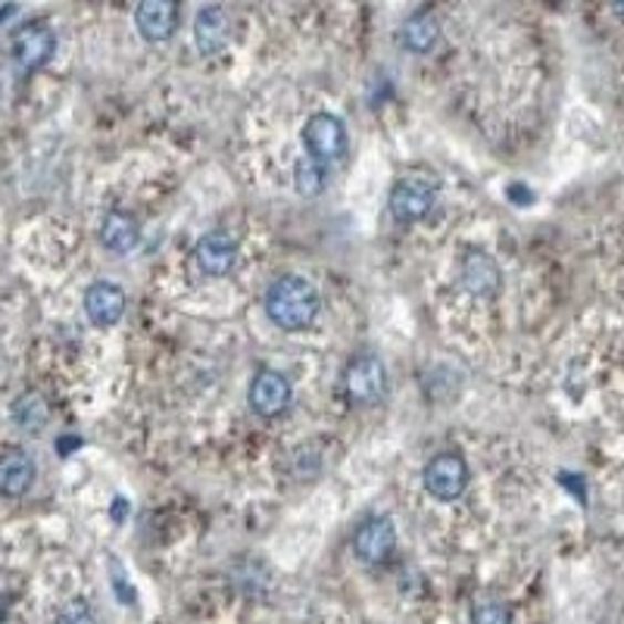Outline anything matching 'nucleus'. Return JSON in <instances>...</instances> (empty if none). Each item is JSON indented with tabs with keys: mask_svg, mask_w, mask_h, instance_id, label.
<instances>
[{
	"mask_svg": "<svg viewBox=\"0 0 624 624\" xmlns=\"http://www.w3.org/2000/svg\"><path fill=\"white\" fill-rule=\"evenodd\" d=\"M101 241L113 253H132L141 241V228L135 222V216L122 212V209H113L104 219V226H101Z\"/></svg>",
	"mask_w": 624,
	"mask_h": 624,
	"instance_id": "obj_15",
	"label": "nucleus"
},
{
	"mask_svg": "<svg viewBox=\"0 0 624 624\" xmlns=\"http://www.w3.org/2000/svg\"><path fill=\"white\" fill-rule=\"evenodd\" d=\"M344 394L350 403H382L387 394V368L375 353H356L344 368Z\"/></svg>",
	"mask_w": 624,
	"mask_h": 624,
	"instance_id": "obj_2",
	"label": "nucleus"
},
{
	"mask_svg": "<svg viewBox=\"0 0 624 624\" xmlns=\"http://www.w3.org/2000/svg\"><path fill=\"white\" fill-rule=\"evenodd\" d=\"M135 25L147 41H166L178 25V3L173 0H147L135 10Z\"/></svg>",
	"mask_w": 624,
	"mask_h": 624,
	"instance_id": "obj_14",
	"label": "nucleus"
},
{
	"mask_svg": "<svg viewBox=\"0 0 624 624\" xmlns=\"http://www.w3.org/2000/svg\"><path fill=\"white\" fill-rule=\"evenodd\" d=\"M397 547V528L387 516H368L353 534V550L368 565H382Z\"/></svg>",
	"mask_w": 624,
	"mask_h": 624,
	"instance_id": "obj_8",
	"label": "nucleus"
},
{
	"mask_svg": "<svg viewBox=\"0 0 624 624\" xmlns=\"http://www.w3.org/2000/svg\"><path fill=\"white\" fill-rule=\"evenodd\" d=\"M194 41L204 56H216L228 48L231 41V19L222 7H204L194 19Z\"/></svg>",
	"mask_w": 624,
	"mask_h": 624,
	"instance_id": "obj_12",
	"label": "nucleus"
},
{
	"mask_svg": "<svg viewBox=\"0 0 624 624\" xmlns=\"http://www.w3.org/2000/svg\"><path fill=\"white\" fill-rule=\"evenodd\" d=\"M13 418H17V425L22 431L41 434L44 431V425H48V418H51L48 399L41 397L38 391H25V394L13 403Z\"/></svg>",
	"mask_w": 624,
	"mask_h": 624,
	"instance_id": "obj_17",
	"label": "nucleus"
},
{
	"mask_svg": "<svg viewBox=\"0 0 624 624\" xmlns=\"http://www.w3.org/2000/svg\"><path fill=\"white\" fill-rule=\"evenodd\" d=\"M459 281L475 300H493L503 288V272H500V262L485 250H466L462 266H459Z\"/></svg>",
	"mask_w": 624,
	"mask_h": 624,
	"instance_id": "obj_6",
	"label": "nucleus"
},
{
	"mask_svg": "<svg viewBox=\"0 0 624 624\" xmlns=\"http://www.w3.org/2000/svg\"><path fill=\"white\" fill-rule=\"evenodd\" d=\"M110 512H113V519H116V521L125 519V516H128V503H125V497H116V503H113V509H110Z\"/></svg>",
	"mask_w": 624,
	"mask_h": 624,
	"instance_id": "obj_23",
	"label": "nucleus"
},
{
	"mask_svg": "<svg viewBox=\"0 0 624 624\" xmlns=\"http://www.w3.org/2000/svg\"><path fill=\"white\" fill-rule=\"evenodd\" d=\"M250 409L262 418H275L281 416L288 406H291V382L281 375V372H272V368H262L260 375L250 382Z\"/></svg>",
	"mask_w": 624,
	"mask_h": 624,
	"instance_id": "obj_10",
	"label": "nucleus"
},
{
	"mask_svg": "<svg viewBox=\"0 0 624 624\" xmlns=\"http://www.w3.org/2000/svg\"><path fill=\"white\" fill-rule=\"evenodd\" d=\"M56 38L44 22H29L13 35V60L22 72H35L51 63Z\"/></svg>",
	"mask_w": 624,
	"mask_h": 624,
	"instance_id": "obj_7",
	"label": "nucleus"
},
{
	"mask_svg": "<svg viewBox=\"0 0 624 624\" xmlns=\"http://www.w3.org/2000/svg\"><path fill=\"white\" fill-rule=\"evenodd\" d=\"M322 297L303 275H281L266 291V315L284 331H303L315 322Z\"/></svg>",
	"mask_w": 624,
	"mask_h": 624,
	"instance_id": "obj_1",
	"label": "nucleus"
},
{
	"mask_svg": "<svg viewBox=\"0 0 624 624\" xmlns=\"http://www.w3.org/2000/svg\"><path fill=\"white\" fill-rule=\"evenodd\" d=\"M85 312L91 325L110 329L125 315V291L110 281H94L85 291Z\"/></svg>",
	"mask_w": 624,
	"mask_h": 624,
	"instance_id": "obj_11",
	"label": "nucleus"
},
{
	"mask_svg": "<svg viewBox=\"0 0 624 624\" xmlns=\"http://www.w3.org/2000/svg\"><path fill=\"white\" fill-rule=\"evenodd\" d=\"M60 624H94V612L85 600H72L60 609Z\"/></svg>",
	"mask_w": 624,
	"mask_h": 624,
	"instance_id": "obj_20",
	"label": "nucleus"
},
{
	"mask_svg": "<svg viewBox=\"0 0 624 624\" xmlns=\"http://www.w3.org/2000/svg\"><path fill=\"white\" fill-rule=\"evenodd\" d=\"M113 590L119 593L122 603H125V606H132V603H135V590H132V584L125 581V574H122V569H119V572H113Z\"/></svg>",
	"mask_w": 624,
	"mask_h": 624,
	"instance_id": "obj_21",
	"label": "nucleus"
},
{
	"mask_svg": "<svg viewBox=\"0 0 624 624\" xmlns=\"http://www.w3.org/2000/svg\"><path fill=\"white\" fill-rule=\"evenodd\" d=\"M35 485V462L32 456L19 447H10V450L0 453V493L17 500V497H25L29 487Z\"/></svg>",
	"mask_w": 624,
	"mask_h": 624,
	"instance_id": "obj_13",
	"label": "nucleus"
},
{
	"mask_svg": "<svg viewBox=\"0 0 624 624\" xmlns=\"http://www.w3.org/2000/svg\"><path fill=\"white\" fill-rule=\"evenodd\" d=\"M471 624H512V615L503 603L497 600H481L478 606L471 609Z\"/></svg>",
	"mask_w": 624,
	"mask_h": 624,
	"instance_id": "obj_19",
	"label": "nucleus"
},
{
	"mask_svg": "<svg viewBox=\"0 0 624 624\" xmlns=\"http://www.w3.org/2000/svg\"><path fill=\"white\" fill-rule=\"evenodd\" d=\"M0 624H10V622H7V618H3V615H0Z\"/></svg>",
	"mask_w": 624,
	"mask_h": 624,
	"instance_id": "obj_24",
	"label": "nucleus"
},
{
	"mask_svg": "<svg viewBox=\"0 0 624 624\" xmlns=\"http://www.w3.org/2000/svg\"><path fill=\"white\" fill-rule=\"evenodd\" d=\"M294 185L297 191L303 194V197H315V194L325 191V185H329V173H325V166L322 163H315V159H300L297 163V175H294Z\"/></svg>",
	"mask_w": 624,
	"mask_h": 624,
	"instance_id": "obj_18",
	"label": "nucleus"
},
{
	"mask_svg": "<svg viewBox=\"0 0 624 624\" xmlns=\"http://www.w3.org/2000/svg\"><path fill=\"white\" fill-rule=\"evenodd\" d=\"M399 38L413 53H428L440 41V22L434 19L431 10H416L413 17L403 22Z\"/></svg>",
	"mask_w": 624,
	"mask_h": 624,
	"instance_id": "obj_16",
	"label": "nucleus"
},
{
	"mask_svg": "<svg viewBox=\"0 0 624 624\" xmlns=\"http://www.w3.org/2000/svg\"><path fill=\"white\" fill-rule=\"evenodd\" d=\"M425 490L440 503H453L466 493L468 487V466L459 453H437L428 459V466L422 471Z\"/></svg>",
	"mask_w": 624,
	"mask_h": 624,
	"instance_id": "obj_3",
	"label": "nucleus"
},
{
	"mask_svg": "<svg viewBox=\"0 0 624 624\" xmlns=\"http://www.w3.org/2000/svg\"><path fill=\"white\" fill-rule=\"evenodd\" d=\"M303 144L310 150V159H315V163L341 159L347 150V125L331 113H315L303 125Z\"/></svg>",
	"mask_w": 624,
	"mask_h": 624,
	"instance_id": "obj_5",
	"label": "nucleus"
},
{
	"mask_svg": "<svg viewBox=\"0 0 624 624\" xmlns=\"http://www.w3.org/2000/svg\"><path fill=\"white\" fill-rule=\"evenodd\" d=\"M10 593H13V578H10V572L0 569V603H7Z\"/></svg>",
	"mask_w": 624,
	"mask_h": 624,
	"instance_id": "obj_22",
	"label": "nucleus"
},
{
	"mask_svg": "<svg viewBox=\"0 0 624 624\" xmlns=\"http://www.w3.org/2000/svg\"><path fill=\"white\" fill-rule=\"evenodd\" d=\"M437 200V188L434 181L422 178V175H403L391 188V212L399 222H418L434 209Z\"/></svg>",
	"mask_w": 624,
	"mask_h": 624,
	"instance_id": "obj_4",
	"label": "nucleus"
},
{
	"mask_svg": "<svg viewBox=\"0 0 624 624\" xmlns=\"http://www.w3.org/2000/svg\"><path fill=\"white\" fill-rule=\"evenodd\" d=\"M235 262H238V243L226 231H209L194 243V266L200 269V275L222 278L235 269Z\"/></svg>",
	"mask_w": 624,
	"mask_h": 624,
	"instance_id": "obj_9",
	"label": "nucleus"
}]
</instances>
